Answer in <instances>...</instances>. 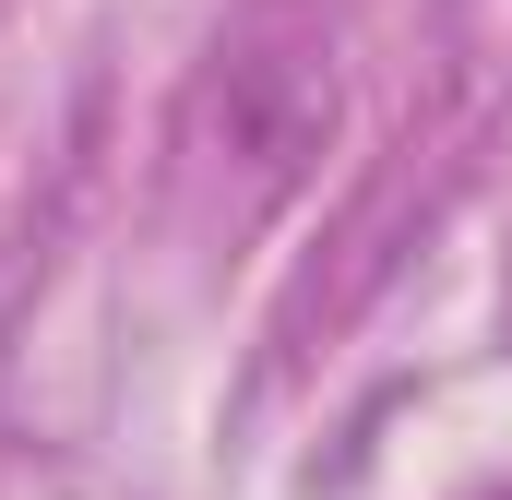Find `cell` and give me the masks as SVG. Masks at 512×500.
Here are the masks:
<instances>
[]
</instances>
